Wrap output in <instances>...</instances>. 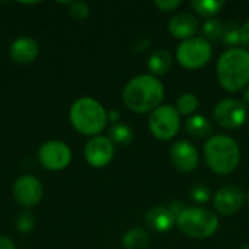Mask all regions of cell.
<instances>
[{"label": "cell", "instance_id": "4fadbf2b", "mask_svg": "<svg viewBox=\"0 0 249 249\" xmlns=\"http://www.w3.org/2000/svg\"><path fill=\"white\" fill-rule=\"evenodd\" d=\"M171 162L177 171L188 174L198 166L200 155L194 144L187 140H179L171 147Z\"/></svg>", "mask_w": 249, "mask_h": 249}, {"label": "cell", "instance_id": "cb8c5ba5", "mask_svg": "<svg viewBox=\"0 0 249 249\" xmlns=\"http://www.w3.org/2000/svg\"><path fill=\"white\" fill-rule=\"evenodd\" d=\"M222 32H223V22L217 18H212L207 19L203 25V34H204V39L207 41H216L222 38Z\"/></svg>", "mask_w": 249, "mask_h": 249}, {"label": "cell", "instance_id": "2e32d148", "mask_svg": "<svg viewBox=\"0 0 249 249\" xmlns=\"http://www.w3.org/2000/svg\"><path fill=\"white\" fill-rule=\"evenodd\" d=\"M38 53H39V48H38L36 41H34L32 38H26V36L15 39L9 50L10 58L19 64H26V63L34 61L38 57Z\"/></svg>", "mask_w": 249, "mask_h": 249}, {"label": "cell", "instance_id": "30bf717a", "mask_svg": "<svg viewBox=\"0 0 249 249\" xmlns=\"http://www.w3.org/2000/svg\"><path fill=\"white\" fill-rule=\"evenodd\" d=\"M41 182L32 175H22L13 184V197L23 207H34L42 198Z\"/></svg>", "mask_w": 249, "mask_h": 249}, {"label": "cell", "instance_id": "1f68e13d", "mask_svg": "<svg viewBox=\"0 0 249 249\" xmlns=\"http://www.w3.org/2000/svg\"><path fill=\"white\" fill-rule=\"evenodd\" d=\"M242 104H244L247 108H249V88H247V89H245V92H244V96H242Z\"/></svg>", "mask_w": 249, "mask_h": 249}, {"label": "cell", "instance_id": "f1b7e54d", "mask_svg": "<svg viewBox=\"0 0 249 249\" xmlns=\"http://www.w3.org/2000/svg\"><path fill=\"white\" fill-rule=\"evenodd\" d=\"M241 45L244 50L249 51V20L241 26Z\"/></svg>", "mask_w": 249, "mask_h": 249}, {"label": "cell", "instance_id": "9a60e30c", "mask_svg": "<svg viewBox=\"0 0 249 249\" xmlns=\"http://www.w3.org/2000/svg\"><path fill=\"white\" fill-rule=\"evenodd\" d=\"M146 225L158 233L169 232L175 225L177 219L166 206H155L146 213Z\"/></svg>", "mask_w": 249, "mask_h": 249}, {"label": "cell", "instance_id": "e0dca14e", "mask_svg": "<svg viewBox=\"0 0 249 249\" xmlns=\"http://www.w3.org/2000/svg\"><path fill=\"white\" fill-rule=\"evenodd\" d=\"M171 67H172V55L165 48L156 50L147 60V69L150 74L155 77L168 74Z\"/></svg>", "mask_w": 249, "mask_h": 249}, {"label": "cell", "instance_id": "f546056e", "mask_svg": "<svg viewBox=\"0 0 249 249\" xmlns=\"http://www.w3.org/2000/svg\"><path fill=\"white\" fill-rule=\"evenodd\" d=\"M168 207H169L171 213L175 216V219H177V217H178V216H179V214L187 209V207L184 206V203H179V201H174V203H171Z\"/></svg>", "mask_w": 249, "mask_h": 249}, {"label": "cell", "instance_id": "8992f818", "mask_svg": "<svg viewBox=\"0 0 249 249\" xmlns=\"http://www.w3.org/2000/svg\"><path fill=\"white\" fill-rule=\"evenodd\" d=\"M212 54V44L201 36H194L182 41L175 51L178 63L188 70H197L204 67L210 61Z\"/></svg>", "mask_w": 249, "mask_h": 249}, {"label": "cell", "instance_id": "ba28073f", "mask_svg": "<svg viewBox=\"0 0 249 249\" xmlns=\"http://www.w3.org/2000/svg\"><path fill=\"white\" fill-rule=\"evenodd\" d=\"M214 121L219 127L226 130H236L247 121V107L242 101L226 98L217 102L213 109Z\"/></svg>", "mask_w": 249, "mask_h": 249}, {"label": "cell", "instance_id": "44dd1931", "mask_svg": "<svg viewBox=\"0 0 249 249\" xmlns=\"http://www.w3.org/2000/svg\"><path fill=\"white\" fill-rule=\"evenodd\" d=\"M133 137H134V134L127 124L117 123V124L111 125V128H109V140L114 144L128 146L133 142Z\"/></svg>", "mask_w": 249, "mask_h": 249}, {"label": "cell", "instance_id": "5bb4252c", "mask_svg": "<svg viewBox=\"0 0 249 249\" xmlns=\"http://www.w3.org/2000/svg\"><path fill=\"white\" fill-rule=\"evenodd\" d=\"M168 29L174 38L185 41V39L194 38L198 29V19L190 12H181V13H177L169 20Z\"/></svg>", "mask_w": 249, "mask_h": 249}, {"label": "cell", "instance_id": "4316f807", "mask_svg": "<svg viewBox=\"0 0 249 249\" xmlns=\"http://www.w3.org/2000/svg\"><path fill=\"white\" fill-rule=\"evenodd\" d=\"M34 225H35V219L34 216L29 213V212H25L20 214L19 220H18V229L23 233H28L34 229Z\"/></svg>", "mask_w": 249, "mask_h": 249}, {"label": "cell", "instance_id": "277c9868", "mask_svg": "<svg viewBox=\"0 0 249 249\" xmlns=\"http://www.w3.org/2000/svg\"><path fill=\"white\" fill-rule=\"evenodd\" d=\"M69 118L76 131L85 136L96 137L107 127L108 112L96 99L80 98L70 107Z\"/></svg>", "mask_w": 249, "mask_h": 249}, {"label": "cell", "instance_id": "4dcf8cb0", "mask_svg": "<svg viewBox=\"0 0 249 249\" xmlns=\"http://www.w3.org/2000/svg\"><path fill=\"white\" fill-rule=\"evenodd\" d=\"M0 249H15V245L7 238H0Z\"/></svg>", "mask_w": 249, "mask_h": 249}, {"label": "cell", "instance_id": "484cf974", "mask_svg": "<svg viewBox=\"0 0 249 249\" xmlns=\"http://www.w3.org/2000/svg\"><path fill=\"white\" fill-rule=\"evenodd\" d=\"M70 15L77 19V20H83L89 16V6L85 1H73L70 3Z\"/></svg>", "mask_w": 249, "mask_h": 249}, {"label": "cell", "instance_id": "e575fe53", "mask_svg": "<svg viewBox=\"0 0 249 249\" xmlns=\"http://www.w3.org/2000/svg\"><path fill=\"white\" fill-rule=\"evenodd\" d=\"M241 249H249V244H245V245H244Z\"/></svg>", "mask_w": 249, "mask_h": 249}, {"label": "cell", "instance_id": "ac0fdd59", "mask_svg": "<svg viewBox=\"0 0 249 249\" xmlns=\"http://www.w3.org/2000/svg\"><path fill=\"white\" fill-rule=\"evenodd\" d=\"M185 131L194 139H206L212 134L213 125L207 117L201 114H194L185 121Z\"/></svg>", "mask_w": 249, "mask_h": 249}, {"label": "cell", "instance_id": "d4e9b609", "mask_svg": "<svg viewBox=\"0 0 249 249\" xmlns=\"http://www.w3.org/2000/svg\"><path fill=\"white\" fill-rule=\"evenodd\" d=\"M190 196L191 198L198 203V204H204L210 200L212 194H210V190L206 187V185H194L191 190H190Z\"/></svg>", "mask_w": 249, "mask_h": 249}, {"label": "cell", "instance_id": "7402d4cb", "mask_svg": "<svg viewBox=\"0 0 249 249\" xmlns=\"http://www.w3.org/2000/svg\"><path fill=\"white\" fill-rule=\"evenodd\" d=\"M220 39H222V42L225 45L235 48V45L241 44V26L236 22H233V20L225 22Z\"/></svg>", "mask_w": 249, "mask_h": 249}, {"label": "cell", "instance_id": "3957f363", "mask_svg": "<svg viewBox=\"0 0 249 249\" xmlns=\"http://www.w3.org/2000/svg\"><path fill=\"white\" fill-rule=\"evenodd\" d=\"M204 160L214 174H232L239 166L241 147L231 136L214 134L204 143Z\"/></svg>", "mask_w": 249, "mask_h": 249}, {"label": "cell", "instance_id": "83f0119b", "mask_svg": "<svg viewBox=\"0 0 249 249\" xmlns=\"http://www.w3.org/2000/svg\"><path fill=\"white\" fill-rule=\"evenodd\" d=\"M181 3H182L181 0H156L155 6L162 12H172L177 7H179Z\"/></svg>", "mask_w": 249, "mask_h": 249}, {"label": "cell", "instance_id": "6da1fadb", "mask_svg": "<svg viewBox=\"0 0 249 249\" xmlns=\"http://www.w3.org/2000/svg\"><path fill=\"white\" fill-rule=\"evenodd\" d=\"M165 88L162 82L152 74H139L127 82L123 90L124 105L137 114L152 112L162 105Z\"/></svg>", "mask_w": 249, "mask_h": 249}, {"label": "cell", "instance_id": "7a4b0ae2", "mask_svg": "<svg viewBox=\"0 0 249 249\" xmlns=\"http://www.w3.org/2000/svg\"><path fill=\"white\" fill-rule=\"evenodd\" d=\"M216 76L220 86L228 92H238L249 83V51L229 48L217 60Z\"/></svg>", "mask_w": 249, "mask_h": 249}, {"label": "cell", "instance_id": "d6a6232c", "mask_svg": "<svg viewBox=\"0 0 249 249\" xmlns=\"http://www.w3.org/2000/svg\"><path fill=\"white\" fill-rule=\"evenodd\" d=\"M118 117H120L118 111H109V112H108V120H109V121H117Z\"/></svg>", "mask_w": 249, "mask_h": 249}, {"label": "cell", "instance_id": "52a82bcc", "mask_svg": "<svg viewBox=\"0 0 249 249\" xmlns=\"http://www.w3.org/2000/svg\"><path fill=\"white\" fill-rule=\"evenodd\" d=\"M181 128V117L174 105H160L150 112L149 130L162 142L174 139Z\"/></svg>", "mask_w": 249, "mask_h": 249}, {"label": "cell", "instance_id": "5b68a950", "mask_svg": "<svg viewBox=\"0 0 249 249\" xmlns=\"http://www.w3.org/2000/svg\"><path fill=\"white\" fill-rule=\"evenodd\" d=\"M177 226L182 235L194 239H206L213 236L219 229L217 216L203 207H187L178 217Z\"/></svg>", "mask_w": 249, "mask_h": 249}, {"label": "cell", "instance_id": "9c48e42d", "mask_svg": "<svg viewBox=\"0 0 249 249\" xmlns=\"http://www.w3.org/2000/svg\"><path fill=\"white\" fill-rule=\"evenodd\" d=\"M38 159L45 169L61 171L69 166L71 160V150L60 140H50L39 147Z\"/></svg>", "mask_w": 249, "mask_h": 249}, {"label": "cell", "instance_id": "d6986e66", "mask_svg": "<svg viewBox=\"0 0 249 249\" xmlns=\"http://www.w3.org/2000/svg\"><path fill=\"white\" fill-rule=\"evenodd\" d=\"M149 242V233L143 228H133L123 236V247L125 249H146Z\"/></svg>", "mask_w": 249, "mask_h": 249}, {"label": "cell", "instance_id": "8fae6325", "mask_svg": "<svg viewBox=\"0 0 249 249\" xmlns=\"http://www.w3.org/2000/svg\"><path fill=\"white\" fill-rule=\"evenodd\" d=\"M114 158V143L109 137H92L85 146V159L93 168L107 166Z\"/></svg>", "mask_w": 249, "mask_h": 249}, {"label": "cell", "instance_id": "ffe728a7", "mask_svg": "<svg viewBox=\"0 0 249 249\" xmlns=\"http://www.w3.org/2000/svg\"><path fill=\"white\" fill-rule=\"evenodd\" d=\"M225 1L223 0H193L191 1V7L193 10L207 19L214 18L223 7H225Z\"/></svg>", "mask_w": 249, "mask_h": 249}, {"label": "cell", "instance_id": "7c38bea8", "mask_svg": "<svg viewBox=\"0 0 249 249\" xmlns=\"http://www.w3.org/2000/svg\"><path fill=\"white\" fill-rule=\"evenodd\" d=\"M245 201V194L238 185L222 187L213 198L214 210L223 216H231L241 210Z\"/></svg>", "mask_w": 249, "mask_h": 249}, {"label": "cell", "instance_id": "603a6c76", "mask_svg": "<svg viewBox=\"0 0 249 249\" xmlns=\"http://www.w3.org/2000/svg\"><path fill=\"white\" fill-rule=\"evenodd\" d=\"M175 108L179 115H193L198 108V98L194 93H184L177 99Z\"/></svg>", "mask_w": 249, "mask_h": 249}, {"label": "cell", "instance_id": "836d02e7", "mask_svg": "<svg viewBox=\"0 0 249 249\" xmlns=\"http://www.w3.org/2000/svg\"><path fill=\"white\" fill-rule=\"evenodd\" d=\"M245 198H247V203H248V207H249V190H248V193H247V197H245Z\"/></svg>", "mask_w": 249, "mask_h": 249}]
</instances>
